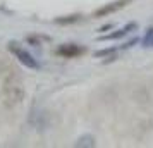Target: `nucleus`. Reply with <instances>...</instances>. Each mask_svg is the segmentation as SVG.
I'll return each mask as SVG.
<instances>
[{
    "instance_id": "1",
    "label": "nucleus",
    "mask_w": 153,
    "mask_h": 148,
    "mask_svg": "<svg viewBox=\"0 0 153 148\" xmlns=\"http://www.w3.org/2000/svg\"><path fill=\"white\" fill-rule=\"evenodd\" d=\"M2 97H4L5 109H14V107L21 105L22 100L26 98L24 85H22L21 78L14 74V71H9L2 81Z\"/></svg>"
},
{
    "instance_id": "2",
    "label": "nucleus",
    "mask_w": 153,
    "mask_h": 148,
    "mask_svg": "<svg viewBox=\"0 0 153 148\" xmlns=\"http://www.w3.org/2000/svg\"><path fill=\"white\" fill-rule=\"evenodd\" d=\"M7 48H9V52H10V54H14L16 59H17V60H19L24 67H28V69H38V67H40L35 57L31 55L29 52H26L24 48H21L17 42H9Z\"/></svg>"
},
{
    "instance_id": "3",
    "label": "nucleus",
    "mask_w": 153,
    "mask_h": 148,
    "mask_svg": "<svg viewBox=\"0 0 153 148\" xmlns=\"http://www.w3.org/2000/svg\"><path fill=\"white\" fill-rule=\"evenodd\" d=\"M129 2H131V0H115V2H112V4H107V5H102L100 9H97V10L93 12V16H95V17H105V16H108V14H114V12L120 10L122 7H126Z\"/></svg>"
},
{
    "instance_id": "4",
    "label": "nucleus",
    "mask_w": 153,
    "mask_h": 148,
    "mask_svg": "<svg viewBox=\"0 0 153 148\" xmlns=\"http://www.w3.org/2000/svg\"><path fill=\"white\" fill-rule=\"evenodd\" d=\"M84 52H86L84 47H79L76 43H69V45L59 47L55 54L60 57H65V59H72V57H77V55H81V54H84Z\"/></svg>"
},
{
    "instance_id": "5",
    "label": "nucleus",
    "mask_w": 153,
    "mask_h": 148,
    "mask_svg": "<svg viewBox=\"0 0 153 148\" xmlns=\"http://www.w3.org/2000/svg\"><path fill=\"white\" fill-rule=\"evenodd\" d=\"M136 28H138V24H136V22H127L124 28L117 29V31H114V33H108V35L100 36V40H102V42H107V40H119V38L126 36L127 33H131L132 29H136Z\"/></svg>"
},
{
    "instance_id": "6",
    "label": "nucleus",
    "mask_w": 153,
    "mask_h": 148,
    "mask_svg": "<svg viewBox=\"0 0 153 148\" xmlns=\"http://www.w3.org/2000/svg\"><path fill=\"white\" fill-rule=\"evenodd\" d=\"M77 148H93L97 147V140H95V136H91V134H83V136H79L77 141L74 143Z\"/></svg>"
},
{
    "instance_id": "7",
    "label": "nucleus",
    "mask_w": 153,
    "mask_h": 148,
    "mask_svg": "<svg viewBox=\"0 0 153 148\" xmlns=\"http://www.w3.org/2000/svg\"><path fill=\"white\" fill-rule=\"evenodd\" d=\"M81 17H83L81 14L64 16V17H57V19H53V22H55V24H62V26H65V24H72V22H77L79 19H81Z\"/></svg>"
},
{
    "instance_id": "8",
    "label": "nucleus",
    "mask_w": 153,
    "mask_h": 148,
    "mask_svg": "<svg viewBox=\"0 0 153 148\" xmlns=\"http://www.w3.org/2000/svg\"><path fill=\"white\" fill-rule=\"evenodd\" d=\"M48 40H50L48 36H28L26 38V42L29 45H33V47H40L43 42H48Z\"/></svg>"
},
{
    "instance_id": "9",
    "label": "nucleus",
    "mask_w": 153,
    "mask_h": 148,
    "mask_svg": "<svg viewBox=\"0 0 153 148\" xmlns=\"http://www.w3.org/2000/svg\"><path fill=\"white\" fill-rule=\"evenodd\" d=\"M143 47H145V48L153 47V28L146 29V35H145V38H143Z\"/></svg>"
},
{
    "instance_id": "10",
    "label": "nucleus",
    "mask_w": 153,
    "mask_h": 148,
    "mask_svg": "<svg viewBox=\"0 0 153 148\" xmlns=\"http://www.w3.org/2000/svg\"><path fill=\"white\" fill-rule=\"evenodd\" d=\"M115 47H108V48H102V50H98V52H95V57H105V55H108V54H114L115 52Z\"/></svg>"
},
{
    "instance_id": "11",
    "label": "nucleus",
    "mask_w": 153,
    "mask_h": 148,
    "mask_svg": "<svg viewBox=\"0 0 153 148\" xmlns=\"http://www.w3.org/2000/svg\"><path fill=\"white\" fill-rule=\"evenodd\" d=\"M134 43H138V38H132V40H129V42L126 43V45L122 47V48H131V47L134 45Z\"/></svg>"
},
{
    "instance_id": "12",
    "label": "nucleus",
    "mask_w": 153,
    "mask_h": 148,
    "mask_svg": "<svg viewBox=\"0 0 153 148\" xmlns=\"http://www.w3.org/2000/svg\"><path fill=\"white\" fill-rule=\"evenodd\" d=\"M112 28H114V24H105V26H102V28H100V31L103 33V31H107V29H112Z\"/></svg>"
}]
</instances>
